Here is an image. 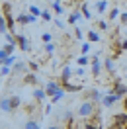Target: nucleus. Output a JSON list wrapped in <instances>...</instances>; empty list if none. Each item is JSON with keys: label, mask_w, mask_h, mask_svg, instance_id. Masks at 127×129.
Segmentation results:
<instances>
[{"label": "nucleus", "mask_w": 127, "mask_h": 129, "mask_svg": "<svg viewBox=\"0 0 127 129\" xmlns=\"http://www.w3.org/2000/svg\"><path fill=\"white\" fill-rule=\"evenodd\" d=\"M43 88H45V92H47V96H49V98H53L55 94H59V92L63 90V84H61L59 80H49L47 84L43 86Z\"/></svg>", "instance_id": "2"}, {"label": "nucleus", "mask_w": 127, "mask_h": 129, "mask_svg": "<svg viewBox=\"0 0 127 129\" xmlns=\"http://www.w3.org/2000/svg\"><path fill=\"white\" fill-rule=\"evenodd\" d=\"M41 18H43V20H47V22H49V20H51V14H49V12H43V16H41Z\"/></svg>", "instance_id": "36"}, {"label": "nucleus", "mask_w": 127, "mask_h": 129, "mask_svg": "<svg viewBox=\"0 0 127 129\" xmlns=\"http://www.w3.org/2000/svg\"><path fill=\"white\" fill-rule=\"evenodd\" d=\"M76 113H78V117H82V119H90V117H94L96 113V104L94 102H90V100H84L82 104L78 106V110H76Z\"/></svg>", "instance_id": "1"}, {"label": "nucleus", "mask_w": 127, "mask_h": 129, "mask_svg": "<svg viewBox=\"0 0 127 129\" xmlns=\"http://www.w3.org/2000/svg\"><path fill=\"white\" fill-rule=\"evenodd\" d=\"M51 10L55 12L57 16H61V14H65V8H63V4H61V2H51Z\"/></svg>", "instance_id": "14"}, {"label": "nucleus", "mask_w": 127, "mask_h": 129, "mask_svg": "<svg viewBox=\"0 0 127 129\" xmlns=\"http://www.w3.org/2000/svg\"><path fill=\"white\" fill-rule=\"evenodd\" d=\"M119 20H121V24H123V25H127V12H121Z\"/></svg>", "instance_id": "31"}, {"label": "nucleus", "mask_w": 127, "mask_h": 129, "mask_svg": "<svg viewBox=\"0 0 127 129\" xmlns=\"http://www.w3.org/2000/svg\"><path fill=\"white\" fill-rule=\"evenodd\" d=\"M45 51H47L49 55H51V53L55 51V47H53V43H47V45H45Z\"/></svg>", "instance_id": "32"}, {"label": "nucleus", "mask_w": 127, "mask_h": 129, "mask_svg": "<svg viewBox=\"0 0 127 129\" xmlns=\"http://www.w3.org/2000/svg\"><path fill=\"white\" fill-rule=\"evenodd\" d=\"M47 129H63V127H59V125H49Z\"/></svg>", "instance_id": "39"}, {"label": "nucleus", "mask_w": 127, "mask_h": 129, "mask_svg": "<svg viewBox=\"0 0 127 129\" xmlns=\"http://www.w3.org/2000/svg\"><path fill=\"white\" fill-rule=\"evenodd\" d=\"M4 41H6V45H18V41H16V35H14L12 31L4 35Z\"/></svg>", "instance_id": "17"}, {"label": "nucleus", "mask_w": 127, "mask_h": 129, "mask_svg": "<svg viewBox=\"0 0 127 129\" xmlns=\"http://www.w3.org/2000/svg\"><path fill=\"white\" fill-rule=\"evenodd\" d=\"M24 129H41V123L37 119H27L24 123Z\"/></svg>", "instance_id": "13"}, {"label": "nucleus", "mask_w": 127, "mask_h": 129, "mask_svg": "<svg viewBox=\"0 0 127 129\" xmlns=\"http://www.w3.org/2000/svg\"><path fill=\"white\" fill-rule=\"evenodd\" d=\"M41 39H43V43L47 45V43H51V33H43L41 35Z\"/></svg>", "instance_id": "30"}, {"label": "nucleus", "mask_w": 127, "mask_h": 129, "mask_svg": "<svg viewBox=\"0 0 127 129\" xmlns=\"http://www.w3.org/2000/svg\"><path fill=\"white\" fill-rule=\"evenodd\" d=\"M25 69H27V64L22 63V61H18V63L14 64V69H12V73H20V71H24V73H25Z\"/></svg>", "instance_id": "19"}, {"label": "nucleus", "mask_w": 127, "mask_h": 129, "mask_svg": "<svg viewBox=\"0 0 127 129\" xmlns=\"http://www.w3.org/2000/svg\"><path fill=\"white\" fill-rule=\"evenodd\" d=\"M10 104H12V110H18V108L22 106V98L16 96V94H14V96H10Z\"/></svg>", "instance_id": "15"}, {"label": "nucleus", "mask_w": 127, "mask_h": 129, "mask_svg": "<svg viewBox=\"0 0 127 129\" xmlns=\"http://www.w3.org/2000/svg\"><path fill=\"white\" fill-rule=\"evenodd\" d=\"M16 41H18V47L22 49V51H29V39L25 37V35H16Z\"/></svg>", "instance_id": "8"}, {"label": "nucleus", "mask_w": 127, "mask_h": 129, "mask_svg": "<svg viewBox=\"0 0 127 129\" xmlns=\"http://www.w3.org/2000/svg\"><path fill=\"white\" fill-rule=\"evenodd\" d=\"M33 98H35L37 102H43V100L47 98V92H45V88H35V90H33Z\"/></svg>", "instance_id": "12"}, {"label": "nucleus", "mask_w": 127, "mask_h": 129, "mask_svg": "<svg viewBox=\"0 0 127 129\" xmlns=\"http://www.w3.org/2000/svg\"><path fill=\"white\" fill-rule=\"evenodd\" d=\"M86 100H90V102H94V104H98V102H102L104 98H102V94L98 92L96 88H90L86 92Z\"/></svg>", "instance_id": "4"}, {"label": "nucleus", "mask_w": 127, "mask_h": 129, "mask_svg": "<svg viewBox=\"0 0 127 129\" xmlns=\"http://www.w3.org/2000/svg\"><path fill=\"white\" fill-rule=\"evenodd\" d=\"M90 63V57H78V64L80 67H84V64Z\"/></svg>", "instance_id": "28"}, {"label": "nucleus", "mask_w": 127, "mask_h": 129, "mask_svg": "<svg viewBox=\"0 0 127 129\" xmlns=\"http://www.w3.org/2000/svg\"><path fill=\"white\" fill-rule=\"evenodd\" d=\"M27 67H29V69H31L33 73H35V71H37V69H39V67H37V63H29V64H27Z\"/></svg>", "instance_id": "34"}, {"label": "nucleus", "mask_w": 127, "mask_h": 129, "mask_svg": "<svg viewBox=\"0 0 127 129\" xmlns=\"http://www.w3.org/2000/svg\"><path fill=\"white\" fill-rule=\"evenodd\" d=\"M55 25H57V27H65V25H63V22H61V20H55Z\"/></svg>", "instance_id": "37"}, {"label": "nucleus", "mask_w": 127, "mask_h": 129, "mask_svg": "<svg viewBox=\"0 0 127 129\" xmlns=\"http://www.w3.org/2000/svg\"><path fill=\"white\" fill-rule=\"evenodd\" d=\"M29 14H31V16H43V12H41L39 8H37V6H29Z\"/></svg>", "instance_id": "23"}, {"label": "nucleus", "mask_w": 127, "mask_h": 129, "mask_svg": "<svg viewBox=\"0 0 127 129\" xmlns=\"http://www.w3.org/2000/svg\"><path fill=\"white\" fill-rule=\"evenodd\" d=\"M84 73H86V71H84L82 67H80V69H76V71H74V74H76V76H84Z\"/></svg>", "instance_id": "33"}, {"label": "nucleus", "mask_w": 127, "mask_h": 129, "mask_svg": "<svg viewBox=\"0 0 127 129\" xmlns=\"http://www.w3.org/2000/svg\"><path fill=\"white\" fill-rule=\"evenodd\" d=\"M104 67H106L108 73H115V67H113V59H111V57H108V59L104 61Z\"/></svg>", "instance_id": "16"}, {"label": "nucleus", "mask_w": 127, "mask_h": 129, "mask_svg": "<svg viewBox=\"0 0 127 129\" xmlns=\"http://www.w3.org/2000/svg\"><path fill=\"white\" fill-rule=\"evenodd\" d=\"M119 98L115 96V94H108V96H104V100H102V106L104 108H111V106L117 102Z\"/></svg>", "instance_id": "9"}, {"label": "nucleus", "mask_w": 127, "mask_h": 129, "mask_svg": "<svg viewBox=\"0 0 127 129\" xmlns=\"http://www.w3.org/2000/svg\"><path fill=\"white\" fill-rule=\"evenodd\" d=\"M90 61H92V74L94 76H100V73H102V63H100V55L96 53V55L90 57Z\"/></svg>", "instance_id": "3"}, {"label": "nucleus", "mask_w": 127, "mask_h": 129, "mask_svg": "<svg viewBox=\"0 0 127 129\" xmlns=\"http://www.w3.org/2000/svg\"><path fill=\"white\" fill-rule=\"evenodd\" d=\"M72 74H74V71H72L71 67H65V69H63V73H61V84H63V86L71 82Z\"/></svg>", "instance_id": "5"}, {"label": "nucleus", "mask_w": 127, "mask_h": 129, "mask_svg": "<svg viewBox=\"0 0 127 129\" xmlns=\"http://www.w3.org/2000/svg\"><path fill=\"white\" fill-rule=\"evenodd\" d=\"M86 35H88V39H90V41H100V35H98V31H94V29H90Z\"/></svg>", "instance_id": "21"}, {"label": "nucleus", "mask_w": 127, "mask_h": 129, "mask_svg": "<svg viewBox=\"0 0 127 129\" xmlns=\"http://www.w3.org/2000/svg\"><path fill=\"white\" fill-rule=\"evenodd\" d=\"M117 16H121V10H119L117 6H115V8H111V10H110V14H108V18H110V22H113V20H115Z\"/></svg>", "instance_id": "18"}, {"label": "nucleus", "mask_w": 127, "mask_h": 129, "mask_svg": "<svg viewBox=\"0 0 127 129\" xmlns=\"http://www.w3.org/2000/svg\"><path fill=\"white\" fill-rule=\"evenodd\" d=\"M24 82H25V84H35V82H37V78H35V74H33V73H29V74L24 78Z\"/></svg>", "instance_id": "22"}, {"label": "nucleus", "mask_w": 127, "mask_h": 129, "mask_svg": "<svg viewBox=\"0 0 127 129\" xmlns=\"http://www.w3.org/2000/svg\"><path fill=\"white\" fill-rule=\"evenodd\" d=\"M65 96V88L61 90V92H59V94H55V96L51 98V104H57V102H59V100H61V98Z\"/></svg>", "instance_id": "24"}, {"label": "nucleus", "mask_w": 127, "mask_h": 129, "mask_svg": "<svg viewBox=\"0 0 127 129\" xmlns=\"http://www.w3.org/2000/svg\"><path fill=\"white\" fill-rule=\"evenodd\" d=\"M80 51H82V55L86 57L88 53H90V43H82V47H80Z\"/></svg>", "instance_id": "26"}, {"label": "nucleus", "mask_w": 127, "mask_h": 129, "mask_svg": "<svg viewBox=\"0 0 127 129\" xmlns=\"http://www.w3.org/2000/svg\"><path fill=\"white\" fill-rule=\"evenodd\" d=\"M16 22H18V24H35L37 18L31 16V14H20V16L16 18Z\"/></svg>", "instance_id": "7"}, {"label": "nucleus", "mask_w": 127, "mask_h": 129, "mask_svg": "<svg viewBox=\"0 0 127 129\" xmlns=\"http://www.w3.org/2000/svg\"><path fill=\"white\" fill-rule=\"evenodd\" d=\"M108 6H110V4H108L106 0H98V2H94V8H96V12H98L100 16H102L104 12H108Z\"/></svg>", "instance_id": "10"}, {"label": "nucleus", "mask_w": 127, "mask_h": 129, "mask_svg": "<svg viewBox=\"0 0 127 129\" xmlns=\"http://www.w3.org/2000/svg\"><path fill=\"white\" fill-rule=\"evenodd\" d=\"M119 47L123 49V51H127V39H123V41H121V43H119Z\"/></svg>", "instance_id": "35"}, {"label": "nucleus", "mask_w": 127, "mask_h": 129, "mask_svg": "<svg viewBox=\"0 0 127 129\" xmlns=\"http://www.w3.org/2000/svg\"><path fill=\"white\" fill-rule=\"evenodd\" d=\"M0 110H2V113H10L12 112V104H10V98H2L0 100Z\"/></svg>", "instance_id": "11"}, {"label": "nucleus", "mask_w": 127, "mask_h": 129, "mask_svg": "<svg viewBox=\"0 0 127 129\" xmlns=\"http://www.w3.org/2000/svg\"><path fill=\"white\" fill-rule=\"evenodd\" d=\"M123 112L127 113V98H123Z\"/></svg>", "instance_id": "38"}, {"label": "nucleus", "mask_w": 127, "mask_h": 129, "mask_svg": "<svg viewBox=\"0 0 127 129\" xmlns=\"http://www.w3.org/2000/svg\"><path fill=\"white\" fill-rule=\"evenodd\" d=\"M98 27H100L102 31H108V27H110V25H108V22H104V20H100V22H98Z\"/></svg>", "instance_id": "27"}, {"label": "nucleus", "mask_w": 127, "mask_h": 129, "mask_svg": "<svg viewBox=\"0 0 127 129\" xmlns=\"http://www.w3.org/2000/svg\"><path fill=\"white\" fill-rule=\"evenodd\" d=\"M10 73H12V71H10V67H4V64H2V71H0V76H2V78H6V76H8Z\"/></svg>", "instance_id": "25"}, {"label": "nucleus", "mask_w": 127, "mask_h": 129, "mask_svg": "<svg viewBox=\"0 0 127 129\" xmlns=\"http://www.w3.org/2000/svg\"><path fill=\"white\" fill-rule=\"evenodd\" d=\"M111 94H115L117 98H127V86L125 84H121V82H115V86H113V92Z\"/></svg>", "instance_id": "6"}, {"label": "nucleus", "mask_w": 127, "mask_h": 129, "mask_svg": "<svg viewBox=\"0 0 127 129\" xmlns=\"http://www.w3.org/2000/svg\"><path fill=\"white\" fill-rule=\"evenodd\" d=\"M4 51H6V53H8V55H12V53H14V49H16V45H4Z\"/></svg>", "instance_id": "29"}, {"label": "nucleus", "mask_w": 127, "mask_h": 129, "mask_svg": "<svg viewBox=\"0 0 127 129\" xmlns=\"http://www.w3.org/2000/svg\"><path fill=\"white\" fill-rule=\"evenodd\" d=\"M63 88L67 90V92H78V90H82V86H74V84H71V82H69V84H65Z\"/></svg>", "instance_id": "20"}]
</instances>
